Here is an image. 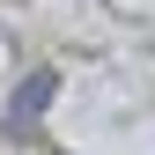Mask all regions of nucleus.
Wrapping results in <instances>:
<instances>
[{
	"mask_svg": "<svg viewBox=\"0 0 155 155\" xmlns=\"http://www.w3.org/2000/svg\"><path fill=\"white\" fill-rule=\"evenodd\" d=\"M52 104V74H30L22 81V96H15V133H30V118Z\"/></svg>",
	"mask_w": 155,
	"mask_h": 155,
	"instance_id": "nucleus-1",
	"label": "nucleus"
}]
</instances>
